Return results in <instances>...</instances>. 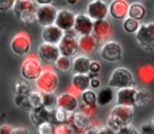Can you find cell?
<instances>
[{
  "mask_svg": "<svg viewBox=\"0 0 154 134\" xmlns=\"http://www.w3.org/2000/svg\"><path fill=\"white\" fill-rule=\"evenodd\" d=\"M15 0H0V12H8L13 8Z\"/></svg>",
  "mask_w": 154,
  "mask_h": 134,
  "instance_id": "74e56055",
  "label": "cell"
},
{
  "mask_svg": "<svg viewBox=\"0 0 154 134\" xmlns=\"http://www.w3.org/2000/svg\"><path fill=\"white\" fill-rule=\"evenodd\" d=\"M99 86H100V80L97 78V76L90 78V87H92L93 89H96V88H98Z\"/></svg>",
  "mask_w": 154,
  "mask_h": 134,
  "instance_id": "7bdbcfd3",
  "label": "cell"
},
{
  "mask_svg": "<svg viewBox=\"0 0 154 134\" xmlns=\"http://www.w3.org/2000/svg\"><path fill=\"white\" fill-rule=\"evenodd\" d=\"M51 111L52 110H48L45 107L31 109V112H30L31 120H32V123L35 126H39L40 123L51 119Z\"/></svg>",
  "mask_w": 154,
  "mask_h": 134,
  "instance_id": "603a6c76",
  "label": "cell"
},
{
  "mask_svg": "<svg viewBox=\"0 0 154 134\" xmlns=\"http://www.w3.org/2000/svg\"><path fill=\"white\" fill-rule=\"evenodd\" d=\"M151 100V95L150 93L145 89L136 90L135 93V106L137 107H145Z\"/></svg>",
  "mask_w": 154,
  "mask_h": 134,
  "instance_id": "f546056e",
  "label": "cell"
},
{
  "mask_svg": "<svg viewBox=\"0 0 154 134\" xmlns=\"http://www.w3.org/2000/svg\"><path fill=\"white\" fill-rule=\"evenodd\" d=\"M82 104H88L91 107H96L97 102H96V94L92 91V90H85L82 92Z\"/></svg>",
  "mask_w": 154,
  "mask_h": 134,
  "instance_id": "1f68e13d",
  "label": "cell"
},
{
  "mask_svg": "<svg viewBox=\"0 0 154 134\" xmlns=\"http://www.w3.org/2000/svg\"><path fill=\"white\" fill-rule=\"evenodd\" d=\"M92 35L99 41H106L110 38L112 35V26L109 20L106 18L99 20H94L93 21V29Z\"/></svg>",
  "mask_w": 154,
  "mask_h": 134,
  "instance_id": "5bb4252c",
  "label": "cell"
},
{
  "mask_svg": "<svg viewBox=\"0 0 154 134\" xmlns=\"http://www.w3.org/2000/svg\"><path fill=\"white\" fill-rule=\"evenodd\" d=\"M101 69V66L98 61H91L90 62V67H89V72L91 73H95V74H98L99 71Z\"/></svg>",
  "mask_w": 154,
  "mask_h": 134,
  "instance_id": "60d3db41",
  "label": "cell"
},
{
  "mask_svg": "<svg viewBox=\"0 0 154 134\" xmlns=\"http://www.w3.org/2000/svg\"><path fill=\"white\" fill-rule=\"evenodd\" d=\"M26 98H28L29 108L30 109L42 107V92L39 91L38 89L29 91V93L26 94Z\"/></svg>",
  "mask_w": 154,
  "mask_h": 134,
  "instance_id": "83f0119b",
  "label": "cell"
},
{
  "mask_svg": "<svg viewBox=\"0 0 154 134\" xmlns=\"http://www.w3.org/2000/svg\"><path fill=\"white\" fill-rule=\"evenodd\" d=\"M37 55H38L39 60H41L43 64L52 66L55 62V60L59 57L60 53L57 45H52V43L43 41V43H41L38 47Z\"/></svg>",
  "mask_w": 154,
  "mask_h": 134,
  "instance_id": "30bf717a",
  "label": "cell"
},
{
  "mask_svg": "<svg viewBox=\"0 0 154 134\" xmlns=\"http://www.w3.org/2000/svg\"><path fill=\"white\" fill-rule=\"evenodd\" d=\"M36 2L33 0H15L13 11L16 17L19 18L23 23L29 24L35 21Z\"/></svg>",
  "mask_w": 154,
  "mask_h": 134,
  "instance_id": "7a4b0ae2",
  "label": "cell"
},
{
  "mask_svg": "<svg viewBox=\"0 0 154 134\" xmlns=\"http://www.w3.org/2000/svg\"><path fill=\"white\" fill-rule=\"evenodd\" d=\"M69 115H70V112L59 108V107H55L51 111V119H50V121H52L55 126L62 125V123H66L68 121Z\"/></svg>",
  "mask_w": 154,
  "mask_h": 134,
  "instance_id": "d4e9b609",
  "label": "cell"
},
{
  "mask_svg": "<svg viewBox=\"0 0 154 134\" xmlns=\"http://www.w3.org/2000/svg\"><path fill=\"white\" fill-rule=\"evenodd\" d=\"M108 14V5L105 0H92L87 5V15L92 20L107 18Z\"/></svg>",
  "mask_w": 154,
  "mask_h": 134,
  "instance_id": "4fadbf2b",
  "label": "cell"
},
{
  "mask_svg": "<svg viewBox=\"0 0 154 134\" xmlns=\"http://www.w3.org/2000/svg\"><path fill=\"white\" fill-rule=\"evenodd\" d=\"M128 15H129V17L133 18V19H136L139 21V20H141L145 17L146 9L141 3H138V2L132 3V5H129Z\"/></svg>",
  "mask_w": 154,
  "mask_h": 134,
  "instance_id": "f1b7e54d",
  "label": "cell"
},
{
  "mask_svg": "<svg viewBox=\"0 0 154 134\" xmlns=\"http://www.w3.org/2000/svg\"><path fill=\"white\" fill-rule=\"evenodd\" d=\"M30 91V85L26 81H17L15 83V92L16 94L20 95H26Z\"/></svg>",
  "mask_w": 154,
  "mask_h": 134,
  "instance_id": "e575fe53",
  "label": "cell"
},
{
  "mask_svg": "<svg viewBox=\"0 0 154 134\" xmlns=\"http://www.w3.org/2000/svg\"><path fill=\"white\" fill-rule=\"evenodd\" d=\"M133 117H134L133 107L117 104L110 112L107 120V126L112 131H114V133H116L120 128L132 123Z\"/></svg>",
  "mask_w": 154,
  "mask_h": 134,
  "instance_id": "6da1fadb",
  "label": "cell"
},
{
  "mask_svg": "<svg viewBox=\"0 0 154 134\" xmlns=\"http://www.w3.org/2000/svg\"><path fill=\"white\" fill-rule=\"evenodd\" d=\"M124 26L125 32L130 33L131 34V33H135L137 31V29H138V26H139V22H138V20L129 17L125 19L124 26Z\"/></svg>",
  "mask_w": 154,
  "mask_h": 134,
  "instance_id": "d6a6232c",
  "label": "cell"
},
{
  "mask_svg": "<svg viewBox=\"0 0 154 134\" xmlns=\"http://www.w3.org/2000/svg\"><path fill=\"white\" fill-rule=\"evenodd\" d=\"M35 83H36V87L39 91L54 92L58 86V76L55 70L48 67V68L42 69Z\"/></svg>",
  "mask_w": 154,
  "mask_h": 134,
  "instance_id": "5b68a950",
  "label": "cell"
},
{
  "mask_svg": "<svg viewBox=\"0 0 154 134\" xmlns=\"http://www.w3.org/2000/svg\"><path fill=\"white\" fill-rule=\"evenodd\" d=\"M78 108H79L80 111H82V112L87 113V114H89V115H93V113L96 110V107H91L85 104H82L80 106H78Z\"/></svg>",
  "mask_w": 154,
  "mask_h": 134,
  "instance_id": "ab89813d",
  "label": "cell"
},
{
  "mask_svg": "<svg viewBox=\"0 0 154 134\" xmlns=\"http://www.w3.org/2000/svg\"><path fill=\"white\" fill-rule=\"evenodd\" d=\"M43 67L41 66L38 58L34 55H30L23 60L21 66V75L24 79L30 81H35L39 74L42 71Z\"/></svg>",
  "mask_w": 154,
  "mask_h": 134,
  "instance_id": "ba28073f",
  "label": "cell"
},
{
  "mask_svg": "<svg viewBox=\"0 0 154 134\" xmlns=\"http://www.w3.org/2000/svg\"><path fill=\"white\" fill-rule=\"evenodd\" d=\"M57 96L54 92H42V107L48 110H53L56 107Z\"/></svg>",
  "mask_w": 154,
  "mask_h": 134,
  "instance_id": "4dcf8cb0",
  "label": "cell"
},
{
  "mask_svg": "<svg viewBox=\"0 0 154 134\" xmlns=\"http://www.w3.org/2000/svg\"><path fill=\"white\" fill-rule=\"evenodd\" d=\"M11 49L19 56L26 55L31 49V39L26 33L20 32L16 34L11 40Z\"/></svg>",
  "mask_w": 154,
  "mask_h": 134,
  "instance_id": "7c38bea8",
  "label": "cell"
},
{
  "mask_svg": "<svg viewBox=\"0 0 154 134\" xmlns=\"http://www.w3.org/2000/svg\"><path fill=\"white\" fill-rule=\"evenodd\" d=\"M129 3L126 0H113L108 5L109 14L116 20H122L128 16Z\"/></svg>",
  "mask_w": 154,
  "mask_h": 134,
  "instance_id": "e0dca14e",
  "label": "cell"
},
{
  "mask_svg": "<svg viewBox=\"0 0 154 134\" xmlns=\"http://www.w3.org/2000/svg\"><path fill=\"white\" fill-rule=\"evenodd\" d=\"M101 133H109V134H112L114 133V131H112L109 127H100L98 128V134H101Z\"/></svg>",
  "mask_w": 154,
  "mask_h": 134,
  "instance_id": "f6af8a7d",
  "label": "cell"
},
{
  "mask_svg": "<svg viewBox=\"0 0 154 134\" xmlns=\"http://www.w3.org/2000/svg\"><path fill=\"white\" fill-rule=\"evenodd\" d=\"M116 133L117 134H137L138 133V131H137V130L135 129L131 123H129V125H126L122 128H120Z\"/></svg>",
  "mask_w": 154,
  "mask_h": 134,
  "instance_id": "d590c367",
  "label": "cell"
},
{
  "mask_svg": "<svg viewBox=\"0 0 154 134\" xmlns=\"http://www.w3.org/2000/svg\"><path fill=\"white\" fill-rule=\"evenodd\" d=\"M140 133L143 134H153L154 133V126L153 123H145L140 127Z\"/></svg>",
  "mask_w": 154,
  "mask_h": 134,
  "instance_id": "f35d334b",
  "label": "cell"
},
{
  "mask_svg": "<svg viewBox=\"0 0 154 134\" xmlns=\"http://www.w3.org/2000/svg\"><path fill=\"white\" fill-rule=\"evenodd\" d=\"M72 57H68L64 55H59V57L55 60L52 66H54L56 71L60 73H68L72 71Z\"/></svg>",
  "mask_w": 154,
  "mask_h": 134,
  "instance_id": "484cf974",
  "label": "cell"
},
{
  "mask_svg": "<svg viewBox=\"0 0 154 134\" xmlns=\"http://www.w3.org/2000/svg\"><path fill=\"white\" fill-rule=\"evenodd\" d=\"M63 35H64L63 31L58 28L57 26H55L54 23L47 26H43L42 33H41L42 40L45 42L52 43V45H57Z\"/></svg>",
  "mask_w": 154,
  "mask_h": 134,
  "instance_id": "d6986e66",
  "label": "cell"
},
{
  "mask_svg": "<svg viewBox=\"0 0 154 134\" xmlns=\"http://www.w3.org/2000/svg\"><path fill=\"white\" fill-rule=\"evenodd\" d=\"M56 107L63 109L68 112H74L78 108V100L77 97L72 92H66V93L60 94L57 97Z\"/></svg>",
  "mask_w": 154,
  "mask_h": 134,
  "instance_id": "ac0fdd59",
  "label": "cell"
},
{
  "mask_svg": "<svg viewBox=\"0 0 154 134\" xmlns=\"http://www.w3.org/2000/svg\"><path fill=\"white\" fill-rule=\"evenodd\" d=\"M90 88V77L88 74H78L74 73L71 81V91L72 93H82V91Z\"/></svg>",
  "mask_w": 154,
  "mask_h": 134,
  "instance_id": "7402d4cb",
  "label": "cell"
},
{
  "mask_svg": "<svg viewBox=\"0 0 154 134\" xmlns=\"http://www.w3.org/2000/svg\"><path fill=\"white\" fill-rule=\"evenodd\" d=\"M15 102H16V104L19 107H22V108H29V102H28V98H26V95L16 94Z\"/></svg>",
  "mask_w": 154,
  "mask_h": 134,
  "instance_id": "8d00e7d4",
  "label": "cell"
},
{
  "mask_svg": "<svg viewBox=\"0 0 154 134\" xmlns=\"http://www.w3.org/2000/svg\"><path fill=\"white\" fill-rule=\"evenodd\" d=\"M55 130V125L52 121L48 120L40 123L38 126V133L39 134H53Z\"/></svg>",
  "mask_w": 154,
  "mask_h": 134,
  "instance_id": "836d02e7",
  "label": "cell"
},
{
  "mask_svg": "<svg viewBox=\"0 0 154 134\" xmlns=\"http://www.w3.org/2000/svg\"><path fill=\"white\" fill-rule=\"evenodd\" d=\"M76 35L77 34L73 29L64 32V35L57 43L60 55L68 56V57H74L77 55L79 49H78V41H77Z\"/></svg>",
  "mask_w": 154,
  "mask_h": 134,
  "instance_id": "277c9868",
  "label": "cell"
},
{
  "mask_svg": "<svg viewBox=\"0 0 154 134\" xmlns=\"http://www.w3.org/2000/svg\"><path fill=\"white\" fill-rule=\"evenodd\" d=\"M114 98V92L113 88L107 87L101 89L98 93L96 94V102L99 106H107L113 100Z\"/></svg>",
  "mask_w": 154,
  "mask_h": 134,
  "instance_id": "4316f807",
  "label": "cell"
},
{
  "mask_svg": "<svg viewBox=\"0 0 154 134\" xmlns=\"http://www.w3.org/2000/svg\"><path fill=\"white\" fill-rule=\"evenodd\" d=\"M77 1H78V0H68V2L70 3V5H76Z\"/></svg>",
  "mask_w": 154,
  "mask_h": 134,
  "instance_id": "7dc6e473",
  "label": "cell"
},
{
  "mask_svg": "<svg viewBox=\"0 0 154 134\" xmlns=\"http://www.w3.org/2000/svg\"><path fill=\"white\" fill-rule=\"evenodd\" d=\"M74 19L75 14L73 12L69 11V10H60V11H57L54 24L61 29L63 32H66V31L73 29Z\"/></svg>",
  "mask_w": 154,
  "mask_h": 134,
  "instance_id": "2e32d148",
  "label": "cell"
},
{
  "mask_svg": "<svg viewBox=\"0 0 154 134\" xmlns=\"http://www.w3.org/2000/svg\"><path fill=\"white\" fill-rule=\"evenodd\" d=\"M78 41V49L85 54H92L97 50L99 45V41L92 34L80 35Z\"/></svg>",
  "mask_w": 154,
  "mask_h": 134,
  "instance_id": "44dd1931",
  "label": "cell"
},
{
  "mask_svg": "<svg viewBox=\"0 0 154 134\" xmlns=\"http://www.w3.org/2000/svg\"><path fill=\"white\" fill-rule=\"evenodd\" d=\"M66 123L71 126L74 133H86V131L89 128L95 126L92 115L87 114L82 111L70 112L69 119Z\"/></svg>",
  "mask_w": 154,
  "mask_h": 134,
  "instance_id": "3957f363",
  "label": "cell"
},
{
  "mask_svg": "<svg viewBox=\"0 0 154 134\" xmlns=\"http://www.w3.org/2000/svg\"><path fill=\"white\" fill-rule=\"evenodd\" d=\"M53 0H35V2L38 5H51Z\"/></svg>",
  "mask_w": 154,
  "mask_h": 134,
  "instance_id": "bcb514c9",
  "label": "cell"
},
{
  "mask_svg": "<svg viewBox=\"0 0 154 134\" xmlns=\"http://www.w3.org/2000/svg\"><path fill=\"white\" fill-rule=\"evenodd\" d=\"M57 10L51 5H40L36 8L35 20L41 26H47L53 24L55 21Z\"/></svg>",
  "mask_w": 154,
  "mask_h": 134,
  "instance_id": "9c48e42d",
  "label": "cell"
},
{
  "mask_svg": "<svg viewBox=\"0 0 154 134\" xmlns=\"http://www.w3.org/2000/svg\"><path fill=\"white\" fill-rule=\"evenodd\" d=\"M133 86H134V77L128 69L118 67L112 72L109 79V87L120 89Z\"/></svg>",
  "mask_w": 154,
  "mask_h": 134,
  "instance_id": "8992f818",
  "label": "cell"
},
{
  "mask_svg": "<svg viewBox=\"0 0 154 134\" xmlns=\"http://www.w3.org/2000/svg\"><path fill=\"white\" fill-rule=\"evenodd\" d=\"M100 56L103 59L109 62H114L119 60L122 57V45L117 41L110 40L105 42L100 50Z\"/></svg>",
  "mask_w": 154,
  "mask_h": 134,
  "instance_id": "8fae6325",
  "label": "cell"
},
{
  "mask_svg": "<svg viewBox=\"0 0 154 134\" xmlns=\"http://www.w3.org/2000/svg\"><path fill=\"white\" fill-rule=\"evenodd\" d=\"M90 58L85 55L76 56L72 60V71L78 74H88L90 67Z\"/></svg>",
  "mask_w": 154,
  "mask_h": 134,
  "instance_id": "cb8c5ba5",
  "label": "cell"
},
{
  "mask_svg": "<svg viewBox=\"0 0 154 134\" xmlns=\"http://www.w3.org/2000/svg\"><path fill=\"white\" fill-rule=\"evenodd\" d=\"M12 130L13 128L8 125L0 126V134H12Z\"/></svg>",
  "mask_w": 154,
  "mask_h": 134,
  "instance_id": "b9f144b4",
  "label": "cell"
},
{
  "mask_svg": "<svg viewBox=\"0 0 154 134\" xmlns=\"http://www.w3.org/2000/svg\"><path fill=\"white\" fill-rule=\"evenodd\" d=\"M136 40L139 45L147 51L154 49V23L150 22L147 24H139L136 32Z\"/></svg>",
  "mask_w": 154,
  "mask_h": 134,
  "instance_id": "52a82bcc",
  "label": "cell"
},
{
  "mask_svg": "<svg viewBox=\"0 0 154 134\" xmlns=\"http://www.w3.org/2000/svg\"><path fill=\"white\" fill-rule=\"evenodd\" d=\"M93 21L87 14H78L75 15L73 30L78 35H89L92 34Z\"/></svg>",
  "mask_w": 154,
  "mask_h": 134,
  "instance_id": "9a60e30c",
  "label": "cell"
},
{
  "mask_svg": "<svg viewBox=\"0 0 154 134\" xmlns=\"http://www.w3.org/2000/svg\"><path fill=\"white\" fill-rule=\"evenodd\" d=\"M29 131L23 128H17V129L12 130V134H28Z\"/></svg>",
  "mask_w": 154,
  "mask_h": 134,
  "instance_id": "ee69618b",
  "label": "cell"
},
{
  "mask_svg": "<svg viewBox=\"0 0 154 134\" xmlns=\"http://www.w3.org/2000/svg\"><path fill=\"white\" fill-rule=\"evenodd\" d=\"M136 90L134 87H127L118 89V92L116 94V102L117 104L122 106H135V93Z\"/></svg>",
  "mask_w": 154,
  "mask_h": 134,
  "instance_id": "ffe728a7",
  "label": "cell"
}]
</instances>
